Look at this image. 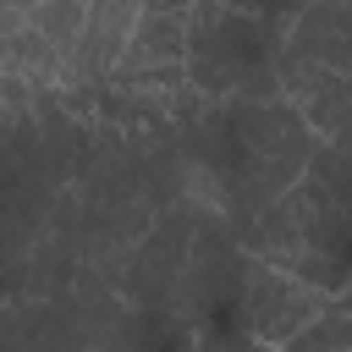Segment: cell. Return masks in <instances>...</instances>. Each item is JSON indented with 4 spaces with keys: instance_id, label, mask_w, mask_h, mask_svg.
Segmentation results:
<instances>
[{
    "instance_id": "6",
    "label": "cell",
    "mask_w": 352,
    "mask_h": 352,
    "mask_svg": "<svg viewBox=\"0 0 352 352\" xmlns=\"http://www.w3.org/2000/svg\"><path fill=\"white\" fill-rule=\"evenodd\" d=\"M187 16H192V0H143L104 82H116V88H182L187 82Z\"/></svg>"
},
{
    "instance_id": "11",
    "label": "cell",
    "mask_w": 352,
    "mask_h": 352,
    "mask_svg": "<svg viewBox=\"0 0 352 352\" xmlns=\"http://www.w3.org/2000/svg\"><path fill=\"white\" fill-rule=\"evenodd\" d=\"M0 11H16V16H28V11H33V0H0Z\"/></svg>"
},
{
    "instance_id": "10",
    "label": "cell",
    "mask_w": 352,
    "mask_h": 352,
    "mask_svg": "<svg viewBox=\"0 0 352 352\" xmlns=\"http://www.w3.org/2000/svg\"><path fill=\"white\" fill-rule=\"evenodd\" d=\"M286 352H352V308L336 297L324 314H314V319L286 341Z\"/></svg>"
},
{
    "instance_id": "5",
    "label": "cell",
    "mask_w": 352,
    "mask_h": 352,
    "mask_svg": "<svg viewBox=\"0 0 352 352\" xmlns=\"http://www.w3.org/2000/svg\"><path fill=\"white\" fill-rule=\"evenodd\" d=\"M330 302H336V292H324V286H314V280L248 253V264H242V308H236L248 346H286Z\"/></svg>"
},
{
    "instance_id": "12",
    "label": "cell",
    "mask_w": 352,
    "mask_h": 352,
    "mask_svg": "<svg viewBox=\"0 0 352 352\" xmlns=\"http://www.w3.org/2000/svg\"><path fill=\"white\" fill-rule=\"evenodd\" d=\"M11 126H16V121H6V116H0V138H6V132H11Z\"/></svg>"
},
{
    "instance_id": "3",
    "label": "cell",
    "mask_w": 352,
    "mask_h": 352,
    "mask_svg": "<svg viewBox=\"0 0 352 352\" xmlns=\"http://www.w3.org/2000/svg\"><path fill=\"white\" fill-rule=\"evenodd\" d=\"M292 16H258L226 0H192L187 16V82L204 99L280 94V50Z\"/></svg>"
},
{
    "instance_id": "2",
    "label": "cell",
    "mask_w": 352,
    "mask_h": 352,
    "mask_svg": "<svg viewBox=\"0 0 352 352\" xmlns=\"http://www.w3.org/2000/svg\"><path fill=\"white\" fill-rule=\"evenodd\" d=\"M236 236L253 258H270V264H280L336 297L352 280V209L336 198V187L319 170H302Z\"/></svg>"
},
{
    "instance_id": "8",
    "label": "cell",
    "mask_w": 352,
    "mask_h": 352,
    "mask_svg": "<svg viewBox=\"0 0 352 352\" xmlns=\"http://www.w3.org/2000/svg\"><path fill=\"white\" fill-rule=\"evenodd\" d=\"M138 6L143 0H88L82 33L60 60V88H99L110 77V66H116L132 22H138Z\"/></svg>"
},
{
    "instance_id": "9",
    "label": "cell",
    "mask_w": 352,
    "mask_h": 352,
    "mask_svg": "<svg viewBox=\"0 0 352 352\" xmlns=\"http://www.w3.org/2000/svg\"><path fill=\"white\" fill-rule=\"evenodd\" d=\"M286 50L302 60L352 72V0H302L286 28Z\"/></svg>"
},
{
    "instance_id": "1",
    "label": "cell",
    "mask_w": 352,
    "mask_h": 352,
    "mask_svg": "<svg viewBox=\"0 0 352 352\" xmlns=\"http://www.w3.org/2000/svg\"><path fill=\"white\" fill-rule=\"evenodd\" d=\"M324 138L302 121L286 94H231L204 99L176 126V187L214 209L231 231H242L270 198H280L314 160Z\"/></svg>"
},
{
    "instance_id": "7",
    "label": "cell",
    "mask_w": 352,
    "mask_h": 352,
    "mask_svg": "<svg viewBox=\"0 0 352 352\" xmlns=\"http://www.w3.org/2000/svg\"><path fill=\"white\" fill-rule=\"evenodd\" d=\"M280 94L302 110V121L324 143H352V72L280 50Z\"/></svg>"
},
{
    "instance_id": "4",
    "label": "cell",
    "mask_w": 352,
    "mask_h": 352,
    "mask_svg": "<svg viewBox=\"0 0 352 352\" xmlns=\"http://www.w3.org/2000/svg\"><path fill=\"white\" fill-rule=\"evenodd\" d=\"M242 264H248L242 236L214 209H204L187 264H182V280H176V297H170V314L192 330V341H248L242 314H236L242 308Z\"/></svg>"
}]
</instances>
